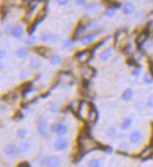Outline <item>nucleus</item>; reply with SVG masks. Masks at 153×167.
Masks as SVG:
<instances>
[{
    "instance_id": "obj_1",
    "label": "nucleus",
    "mask_w": 153,
    "mask_h": 167,
    "mask_svg": "<svg viewBox=\"0 0 153 167\" xmlns=\"http://www.w3.org/2000/svg\"><path fill=\"white\" fill-rule=\"evenodd\" d=\"M78 142H79V149L82 152L92 150V149H94L97 146H96L97 144L87 135H80Z\"/></svg>"
},
{
    "instance_id": "obj_2",
    "label": "nucleus",
    "mask_w": 153,
    "mask_h": 167,
    "mask_svg": "<svg viewBox=\"0 0 153 167\" xmlns=\"http://www.w3.org/2000/svg\"><path fill=\"white\" fill-rule=\"evenodd\" d=\"M45 16H46V8H42V10L39 12V14L37 15L35 22H34V23L30 25V27H29V29H28V33H29L30 35H32L33 32L36 30L37 25H38L42 20H44Z\"/></svg>"
},
{
    "instance_id": "obj_3",
    "label": "nucleus",
    "mask_w": 153,
    "mask_h": 167,
    "mask_svg": "<svg viewBox=\"0 0 153 167\" xmlns=\"http://www.w3.org/2000/svg\"><path fill=\"white\" fill-rule=\"evenodd\" d=\"M38 129L41 135L46 136L48 133V123L43 117H40L38 120Z\"/></svg>"
},
{
    "instance_id": "obj_4",
    "label": "nucleus",
    "mask_w": 153,
    "mask_h": 167,
    "mask_svg": "<svg viewBox=\"0 0 153 167\" xmlns=\"http://www.w3.org/2000/svg\"><path fill=\"white\" fill-rule=\"evenodd\" d=\"M90 57H91V51L89 50H84L76 54V58L81 63H87Z\"/></svg>"
},
{
    "instance_id": "obj_5",
    "label": "nucleus",
    "mask_w": 153,
    "mask_h": 167,
    "mask_svg": "<svg viewBox=\"0 0 153 167\" xmlns=\"http://www.w3.org/2000/svg\"><path fill=\"white\" fill-rule=\"evenodd\" d=\"M55 148L58 151H62L69 146V141L66 140L65 138H58L55 142Z\"/></svg>"
},
{
    "instance_id": "obj_6",
    "label": "nucleus",
    "mask_w": 153,
    "mask_h": 167,
    "mask_svg": "<svg viewBox=\"0 0 153 167\" xmlns=\"http://www.w3.org/2000/svg\"><path fill=\"white\" fill-rule=\"evenodd\" d=\"M61 164V159L58 156H51L47 159V167H58Z\"/></svg>"
},
{
    "instance_id": "obj_7",
    "label": "nucleus",
    "mask_w": 153,
    "mask_h": 167,
    "mask_svg": "<svg viewBox=\"0 0 153 167\" xmlns=\"http://www.w3.org/2000/svg\"><path fill=\"white\" fill-rule=\"evenodd\" d=\"M153 155V146H149L146 147L144 150L139 154V157L143 160H146L148 158H150Z\"/></svg>"
},
{
    "instance_id": "obj_8",
    "label": "nucleus",
    "mask_w": 153,
    "mask_h": 167,
    "mask_svg": "<svg viewBox=\"0 0 153 167\" xmlns=\"http://www.w3.org/2000/svg\"><path fill=\"white\" fill-rule=\"evenodd\" d=\"M93 75H94V69L92 68H84L83 69V73H82V76L84 78V81H88V79L91 78Z\"/></svg>"
},
{
    "instance_id": "obj_9",
    "label": "nucleus",
    "mask_w": 153,
    "mask_h": 167,
    "mask_svg": "<svg viewBox=\"0 0 153 167\" xmlns=\"http://www.w3.org/2000/svg\"><path fill=\"white\" fill-rule=\"evenodd\" d=\"M141 138H142V133H140L139 130H135V131H133V133H131V135H130V141L132 142V143H138L140 140H141Z\"/></svg>"
},
{
    "instance_id": "obj_10",
    "label": "nucleus",
    "mask_w": 153,
    "mask_h": 167,
    "mask_svg": "<svg viewBox=\"0 0 153 167\" xmlns=\"http://www.w3.org/2000/svg\"><path fill=\"white\" fill-rule=\"evenodd\" d=\"M84 29H86V26H84L82 23L81 24H78L77 27L75 28L74 33H73V39H77L79 38L81 35L84 32Z\"/></svg>"
},
{
    "instance_id": "obj_11",
    "label": "nucleus",
    "mask_w": 153,
    "mask_h": 167,
    "mask_svg": "<svg viewBox=\"0 0 153 167\" xmlns=\"http://www.w3.org/2000/svg\"><path fill=\"white\" fill-rule=\"evenodd\" d=\"M55 131H56V133L58 135L62 136V135H64V134L67 133V131H68V127H67L66 125H64V124H58V125H56V129H55Z\"/></svg>"
},
{
    "instance_id": "obj_12",
    "label": "nucleus",
    "mask_w": 153,
    "mask_h": 167,
    "mask_svg": "<svg viewBox=\"0 0 153 167\" xmlns=\"http://www.w3.org/2000/svg\"><path fill=\"white\" fill-rule=\"evenodd\" d=\"M90 105H91V108H90V110H89V112H88V121L89 122H95L96 120H97V111L95 110V108H94V106L90 103Z\"/></svg>"
},
{
    "instance_id": "obj_13",
    "label": "nucleus",
    "mask_w": 153,
    "mask_h": 167,
    "mask_svg": "<svg viewBox=\"0 0 153 167\" xmlns=\"http://www.w3.org/2000/svg\"><path fill=\"white\" fill-rule=\"evenodd\" d=\"M4 151L8 156H13L16 153V151H17V148H16V146L14 145H8V146H7L5 147Z\"/></svg>"
},
{
    "instance_id": "obj_14",
    "label": "nucleus",
    "mask_w": 153,
    "mask_h": 167,
    "mask_svg": "<svg viewBox=\"0 0 153 167\" xmlns=\"http://www.w3.org/2000/svg\"><path fill=\"white\" fill-rule=\"evenodd\" d=\"M12 36L16 39H20L23 37V34H24V29L23 27H21V26H17V27H15L13 30H12Z\"/></svg>"
},
{
    "instance_id": "obj_15",
    "label": "nucleus",
    "mask_w": 153,
    "mask_h": 167,
    "mask_svg": "<svg viewBox=\"0 0 153 167\" xmlns=\"http://www.w3.org/2000/svg\"><path fill=\"white\" fill-rule=\"evenodd\" d=\"M148 32H146V31L140 33V34L138 35V36H137V38H136V43H137L138 45L142 44V43L148 39Z\"/></svg>"
},
{
    "instance_id": "obj_16",
    "label": "nucleus",
    "mask_w": 153,
    "mask_h": 167,
    "mask_svg": "<svg viewBox=\"0 0 153 167\" xmlns=\"http://www.w3.org/2000/svg\"><path fill=\"white\" fill-rule=\"evenodd\" d=\"M133 11H134V6H133L132 3L128 2V3L125 4V6H124V13L125 14L129 15V14L132 13Z\"/></svg>"
},
{
    "instance_id": "obj_17",
    "label": "nucleus",
    "mask_w": 153,
    "mask_h": 167,
    "mask_svg": "<svg viewBox=\"0 0 153 167\" xmlns=\"http://www.w3.org/2000/svg\"><path fill=\"white\" fill-rule=\"evenodd\" d=\"M29 143L27 142H22L18 147V152L19 153H24V152H27L28 150V148H29Z\"/></svg>"
},
{
    "instance_id": "obj_18",
    "label": "nucleus",
    "mask_w": 153,
    "mask_h": 167,
    "mask_svg": "<svg viewBox=\"0 0 153 167\" xmlns=\"http://www.w3.org/2000/svg\"><path fill=\"white\" fill-rule=\"evenodd\" d=\"M111 56H112V50L111 49H107L104 52L101 53L100 57L103 60H104V61H107L110 57H111Z\"/></svg>"
},
{
    "instance_id": "obj_19",
    "label": "nucleus",
    "mask_w": 153,
    "mask_h": 167,
    "mask_svg": "<svg viewBox=\"0 0 153 167\" xmlns=\"http://www.w3.org/2000/svg\"><path fill=\"white\" fill-rule=\"evenodd\" d=\"M93 40H94V35H88L82 39V43L84 45H88Z\"/></svg>"
},
{
    "instance_id": "obj_20",
    "label": "nucleus",
    "mask_w": 153,
    "mask_h": 167,
    "mask_svg": "<svg viewBox=\"0 0 153 167\" xmlns=\"http://www.w3.org/2000/svg\"><path fill=\"white\" fill-rule=\"evenodd\" d=\"M31 86H32V83H25L22 85V91H23L24 97L31 90Z\"/></svg>"
},
{
    "instance_id": "obj_21",
    "label": "nucleus",
    "mask_w": 153,
    "mask_h": 167,
    "mask_svg": "<svg viewBox=\"0 0 153 167\" xmlns=\"http://www.w3.org/2000/svg\"><path fill=\"white\" fill-rule=\"evenodd\" d=\"M132 98V89H127L124 91L122 95V99L126 101H129Z\"/></svg>"
},
{
    "instance_id": "obj_22",
    "label": "nucleus",
    "mask_w": 153,
    "mask_h": 167,
    "mask_svg": "<svg viewBox=\"0 0 153 167\" xmlns=\"http://www.w3.org/2000/svg\"><path fill=\"white\" fill-rule=\"evenodd\" d=\"M132 118H130V117L125 118V119L123 120V122H122V124H121V128H122L123 130L129 129V128L131 127V125H132Z\"/></svg>"
},
{
    "instance_id": "obj_23",
    "label": "nucleus",
    "mask_w": 153,
    "mask_h": 167,
    "mask_svg": "<svg viewBox=\"0 0 153 167\" xmlns=\"http://www.w3.org/2000/svg\"><path fill=\"white\" fill-rule=\"evenodd\" d=\"M88 167H100V161L99 159L91 160L88 162Z\"/></svg>"
},
{
    "instance_id": "obj_24",
    "label": "nucleus",
    "mask_w": 153,
    "mask_h": 167,
    "mask_svg": "<svg viewBox=\"0 0 153 167\" xmlns=\"http://www.w3.org/2000/svg\"><path fill=\"white\" fill-rule=\"evenodd\" d=\"M40 66V61H39L38 59H36V58L31 59L30 67H31L32 69H38Z\"/></svg>"
},
{
    "instance_id": "obj_25",
    "label": "nucleus",
    "mask_w": 153,
    "mask_h": 167,
    "mask_svg": "<svg viewBox=\"0 0 153 167\" xmlns=\"http://www.w3.org/2000/svg\"><path fill=\"white\" fill-rule=\"evenodd\" d=\"M27 50L25 48H20L18 51H17V56L18 57H24V56H27Z\"/></svg>"
},
{
    "instance_id": "obj_26",
    "label": "nucleus",
    "mask_w": 153,
    "mask_h": 167,
    "mask_svg": "<svg viewBox=\"0 0 153 167\" xmlns=\"http://www.w3.org/2000/svg\"><path fill=\"white\" fill-rule=\"evenodd\" d=\"M60 61H61V57L59 56H53L52 57H51V63H52L53 65L58 64Z\"/></svg>"
},
{
    "instance_id": "obj_27",
    "label": "nucleus",
    "mask_w": 153,
    "mask_h": 167,
    "mask_svg": "<svg viewBox=\"0 0 153 167\" xmlns=\"http://www.w3.org/2000/svg\"><path fill=\"white\" fill-rule=\"evenodd\" d=\"M79 105H80V102H77V101H73V102H72L71 103V106H70V108L74 112V113H76V111H77L78 109H79Z\"/></svg>"
},
{
    "instance_id": "obj_28",
    "label": "nucleus",
    "mask_w": 153,
    "mask_h": 167,
    "mask_svg": "<svg viewBox=\"0 0 153 167\" xmlns=\"http://www.w3.org/2000/svg\"><path fill=\"white\" fill-rule=\"evenodd\" d=\"M115 14H116V8H109L105 12V15L108 17H112Z\"/></svg>"
},
{
    "instance_id": "obj_29",
    "label": "nucleus",
    "mask_w": 153,
    "mask_h": 167,
    "mask_svg": "<svg viewBox=\"0 0 153 167\" xmlns=\"http://www.w3.org/2000/svg\"><path fill=\"white\" fill-rule=\"evenodd\" d=\"M51 37L52 36H51V34L49 32H45L41 35V40L42 41H48L51 39Z\"/></svg>"
},
{
    "instance_id": "obj_30",
    "label": "nucleus",
    "mask_w": 153,
    "mask_h": 167,
    "mask_svg": "<svg viewBox=\"0 0 153 167\" xmlns=\"http://www.w3.org/2000/svg\"><path fill=\"white\" fill-rule=\"evenodd\" d=\"M35 51L38 53V54H40V55H45V53L47 52V48L46 47H37L36 49H35Z\"/></svg>"
},
{
    "instance_id": "obj_31",
    "label": "nucleus",
    "mask_w": 153,
    "mask_h": 167,
    "mask_svg": "<svg viewBox=\"0 0 153 167\" xmlns=\"http://www.w3.org/2000/svg\"><path fill=\"white\" fill-rule=\"evenodd\" d=\"M147 106H148V108L153 109V95H151V96L149 97V98H148V102H147Z\"/></svg>"
},
{
    "instance_id": "obj_32",
    "label": "nucleus",
    "mask_w": 153,
    "mask_h": 167,
    "mask_svg": "<svg viewBox=\"0 0 153 167\" xmlns=\"http://www.w3.org/2000/svg\"><path fill=\"white\" fill-rule=\"evenodd\" d=\"M27 130H18V133H17V134H18V136L20 137V138H24L25 136H27Z\"/></svg>"
},
{
    "instance_id": "obj_33",
    "label": "nucleus",
    "mask_w": 153,
    "mask_h": 167,
    "mask_svg": "<svg viewBox=\"0 0 153 167\" xmlns=\"http://www.w3.org/2000/svg\"><path fill=\"white\" fill-rule=\"evenodd\" d=\"M105 41H106V40H101V41H100V42L98 43L97 45H95L94 47H93V50H92V51H94V50H96V49H99V47H100V46L103 45V44H104V43H105Z\"/></svg>"
},
{
    "instance_id": "obj_34",
    "label": "nucleus",
    "mask_w": 153,
    "mask_h": 167,
    "mask_svg": "<svg viewBox=\"0 0 153 167\" xmlns=\"http://www.w3.org/2000/svg\"><path fill=\"white\" fill-rule=\"evenodd\" d=\"M115 133H116V130H115L114 128L109 129L108 131H107V135H108V136H113Z\"/></svg>"
},
{
    "instance_id": "obj_35",
    "label": "nucleus",
    "mask_w": 153,
    "mask_h": 167,
    "mask_svg": "<svg viewBox=\"0 0 153 167\" xmlns=\"http://www.w3.org/2000/svg\"><path fill=\"white\" fill-rule=\"evenodd\" d=\"M23 117H24V116H23V114L21 112H17L16 115L13 117L14 119H20V118H23Z\"/></svg>"
},
{
    "instance_id": "obj_36",
    "label": "nucleus",
    "mask_w": 153,
    "mask_h": 167,
    "mask_svg": "<svg viewBox=\"0 0 153 167\" xmlns=\"http://www.w3.org/2000/svg\"><path fill=\"white\" fill-rule=\"evenodd\" d=\"M35 41H36V38L33 37V38H31L28 41H27V44H33V43L35 42Z\"/></svg>"
},
{
    "instance_id": "obj_37",
    "label": "nucleus",
    "mask_w": 153,
    "mask_h": 167,
    "mask_svg": "<svg viewBox=\"0 0 153 167\" xmlns=\"http://www.w3.org/2000/svg\"><path fill=\"white\" fill-rule=\"evenodd\" d=\"M18 167H30V165H29L28 162H23V163L19 164Z\"/></svg>"
},
{
    "instance_id": "obj_38",
    "label": "nucleus",
    "mask_w": 153,
    "mask_h": 167,
    "mask_svg": "<svg viewBox=\"0 0 153 167\" xmlns=\"http://www.w3.org/2000/svg\"><path fill=\"white\" fill-rule=\"evenodd\" d=\"M145 81H146V83H148V84H150V83H152V80H151V79L148 77V74L145 76Z\"/></svg>"
},
{
    "instance_id": "obj_39",
    "label": "nucleus",
    "mask_w": 153,
    "mask_h": 167,
    "mask_svg": "<svg viewBox=\"0 0 153 167\" xmlns=\"http://www.w3.org/2000/svg\"><path fill=\"white\" fill-rule=\"evenodd\" d=\"M121 149H124V150H126V149H128V145L127 144H122L121 146H120Z\"/></svg>"
},
{
    "instance_id": "obj_40",
    "label": "nucleus",
    "mask_w": 153,
    "mask_h": 167,
    "mask_svg": "<svg viewBox=\"0 0 153 167\" xmlns=\"http://www.w3.org/2000/svg\"><path fill=\"white\" fill-rule=\"evenodd\" d=\"M57 3H58V5H61V6H63V5H66L68 2H67V1H65V0H64V1H57Z\"/></svg>"
},
{
    "instance_id": "obj_41",
    "label": "nucleus",
    "mask_w": 153,
    "mask_h": 167,
    "mask_svg": "<svg viewBox=\"0 0 153 167\" xmlns=\"http://www.w3.org/2000/svg\"><path fill=\"white\" fill-rule=\"evenodd\" d=\"M72 43V41H66L65 43H64V46H66V47H68V46H70L71 44Z\"/></svg>"
},
{
    "instance_id": "obj_42",
    "label": "nucleus",
    "mask_w": 153,
    "mask_h": 167,
    "mask_svg": "<svg viewBox=\"0 0 153 167\" xmlns=\"http://www.w3.org/2000/svg\"><path fill=\"white\" fill-rule=\"evenodd\" d=\"M76 3H77L78 5H83V4L86 3V1H84V0H82V1H79V0H78V1H76Z\"/></svg>"
},
{
    "instance_id": "obj_43",
    "label": "nucleus",
    "mask_w": 153,
    "mask_h": 167,
    "mask_svg": "<svg viewBox=\"0 0 153 167\" xmlns=\"http://www.w3.org/2000/svg\"><path fill=\"white\" fill-rule=\"evenodd\" d=\"M49 95H50V93H49V92H48V93H46V94H44V95L42 94V95H41V98H47V97H48Z\"/></svg>"
},
{
    "instance_id": "obj_44",
    "label": "nucleus",
    "mask_w": 153,
    "mask_h": 167,
    "mask_svg": "<svg viewBox=\"0 0 153 167\" xmlns=\"http://www.w3.org/2000/svg\"><path fill=\"white\" fill-rule=\"evenodd\" d=\"M140 73V71H136V72H133V75H138Z\"/></svg>"
},
{
    "instance_id": "obj_45",
    "label": "nucleus",
    "mask_w": 153,
    "mask_h": 167,
    "mask_svg": "<svg viewBox=\"0 0 153 167\" xmlns=\"http://www.w3.org/2000/svg\"><path fill=\"white\" fill-rule=\"evenodd\" d=\"M152 142H153V136H152Z\"/></svg>"
}]
</instances>
